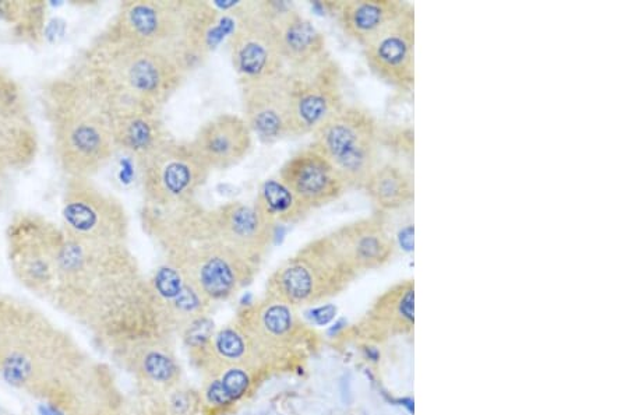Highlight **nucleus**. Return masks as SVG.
Here are the masks:
<instances>
[{"instance_id": "obj_17", "label": "nucleus", "mask_w": 628, "mask_h": 415, "mask_svg": "<svg viewBox=\"0 0 628 415\" xmlns=\"http://www.w3.org/2000/svg\"><path fill=\"white\" fill-rule=\"evenodd\" d=\"M261 5L288 70L308 68L330 55L326 37L308 17L284 3L261 2Z\"/></svg>"}, {"instance_id": "obj_21", "label": "nucleus", "mask_w": 628, "mask_h": 415, "mask_svg": "<svg viewBox=\"0 0 628 415\" xmlns=\"http://www.w3.org/2000/svg\"><path fill=\"white\" fill-rule=\"evenodd\" d=\"M112 132L116 150L140 160L169 139L161 112L147 109H121L112 112Z\"/></svg>"}, {"instance_id": "obj_26", "label": "nucleus", "mask_w": 628, "mask_h": 415, "mask_svg": "<svg viewBox=\"0 0 628 415\" xmlns=\"http://www.w3.org/2000/svg\"><path fill=\"white\" fill-rule=\"evenodd\" d=\"M211 347L218 358L229 367L241 365L250 351L248 334L241 326L227 327L215 336L214 341H211Z\"/></svg>"}, {"instance_id": "obj_15", "label": "nucleus", "mask_w": 628, "mask_h": 415, "mask_svg": "<svg viewBox=\"0 0 628 415\" xmlns=\"http://www.w3.org/2000/svg\"><path fill=\"white\" fill-rule=\"evenodd\" d=\"M278 178L310 211L330 205L348 191L334 165L313 143L289 157Z\"/></svg>"}, {"instance_id": "obj_2", "label": "nucleus", "mask_w": 628, "mask_h": 415, "mask_svg": "<svg viewBox=\"0 0 628 415\" xmlns=\"http://www.w3.org/2000/svg\"><path fill=\"white\" fill-rule=\"evenodd\" d=\"M56 164L66 178H94L116 153L107 101L72 65L40 87Z\"/></svg>"}, {"instance_id": "obj_3", "label": "nucleus", "mask_w": 628, "mask_h": 415, "mask_svg": "<svg viewBox=\"0 0 628 415\" xmlns=\"http://www.w3.org/2000/svg\"><path fill=\"white\" fill-rule=\"evenodd\" d=\"M234 19L207 2L134 0L119 5L107 33L160 52L189 75L208 59L224 35L232 33Z\"/></svg>"}, {"instance_id": "obj_23", "label": "nucleus", "mask_w": 628, "mask_h": 415, "mask_svg": "<svg viewBox=\"0 0 628 415\" xmlns=\"http://www.w3.org/2000/svg\"><path fill=\"white\" fill-rule=\"evenodd\" d=\"M47 17L44 2H0V27L5 28L13 44L41 45Z\"/></svg>"}, {"instance_id": "obj_8", "label": "nucleus", "mask_w": 628, "mask_h": 415, "mask_svg": "<svg viewBox=\"0 0 628 415\" xmlns=\"http://www.w3.org/2000/svg\"><path fill=\"white\" fill-rule=\"evenodd\" d=\"M59 225L67 238L84 244L125 245L130 237V216L122 200L94 178H66Z\"/></svg>"}, {"instance_id": "obj_24", "label": "nucleus", "mask_w": 628, "mask_h": 415, "mask_svg": "<svg viewBox=\"0 0 628 415\" xmlns=\"http://www.w3.org/2000/svg\"><path fill=\"white\" fill-rule=\"evenodd\" d=\"M253 205L275 227L299 223L312 213L278 177L266 179L260 185Z\"/></svg>"}, {"instance_id": "obj_22", "label": "nucleus", "mask_w": 628, "mask_h": 415, "mask_svg": "<svg viewBox=\"0 0 628 415\" xmlns=\"http://www.w3.org/2000/svg\"><path fill=\"white\" fill-rule=\"evenodd\" d=\"M380 213L405 209L415 200V182L411 172L395 163H380L362 189Z\"/></svg>"}, {"instance_id": "obj_27", "label": "nucleus", "mask_w": 628, "mask_h": 415, "mask_svg": "<svg viewBox=\"0 0 628 415\" xmlns=\"http://www.w3.org/2000/svg\"><path fill=\"white\" fill-rule=\"evenodd\" d=\"M380 146L381 149L390 150L395 156L407 158L409 161L414 160V126L402 125V123H391V125L380 123Z\"/></svg>"}, {"instance_id": "obj_7", "label": "nucleus", "mask_w": 628, "mask_h": 415, "mask_svg": "<svg viewBox=\"0 0 628 415\" xmlns=\"http://www.w3.org/2000/svg\"><path fill=\"white\" fill-rule=\"evenodd\" d=\"M66 235L61 225L35 211H17L6 227L7 256L27 290L52 297Z\"/></svg>"}, {"instance_id": "obj_10", "label": "nucleus", "mask_w": 628, "mask_h": 415, "mask_svg": "<svg viewBox=\"0 0 628 415\" xmlns=\"http://www.w3.org/2000/svg\"><path fill=\"white\" fill-rule=\"evenodd\" d=\"M291 76L294 137L313 135L345 104L344 72L328 55L308 68L288 70Z\"/></svg>"}, {"instance_id": "obj_19", "label": "nucleus", "mask_w": 628, "mask_h": 415, "mask_svg": "<svg viewBox=\"0 0 628 415\" xmlns=\"http://www.w3.org/2000/svg\"><path fill=\"white\" fill-rule=\"evenodd\" d=\"M254 136L243 116L221 114L208 119L190 140L210 171H227L249 156Z\"/></svg>"}, {"instance_id": "obj_4", "label": "nucleus", "mask_w": 628, "mask_h": 415, "mask_svg": "<svg viewBox=\"0 0 628 415\" xmlns=\"http://www.w3.org/2000/svg\"><path fill=\"white\" fill-rule=\"evenodd\" d=\"M73 65L107 101L111 112H162L188 77L160 52L121 40L105 30L80 52Z\"/></svg>"}, {"instance_id": "obj_28", "label": "nucleus", "mask_w": 628, "mask_h": 415, "mask_svg": "<svg viewBox=\"0 0 628 415\" xmlns=\"http://www.w3.org/2000/svg\"><path fill=\"white\" fill-rule=\"evenodd\" d=\"M140 371L148 381L168 383L176 376L175 361L158 348H148L140 358Z\"/></svg>"}, {"instance_id": "obj_11", "label": "nucleus", "mask_w": 628, "mask_h": 415, "mask_svg": "<svg viewBox=\"0 0 628 415\" xmlns=\"http://www.w3.org/2000/svg\"><path fill=\"white\" fill-rule=\"evenodd\" d=\"M40 151V132L23 84L0 66V178L30 168Z\"/></svg>"}, {"instance_id": "obj_16", "label": "nucleus", "mask_w": 628, "mask_h": 415, "mask_svg": "<svg viewBox=\"0 0 628 415\" xmlns=\"http://www.w3.org/2000/svg\"><path fill=\"white\" fill-rule=\"evenodd\" d=\"M215 227L229 248L254 269L259 270L273 246L275 225L253 203L232 202L210 209Z\"/></svg>"}, {"instance_id": "obj_12", "label": "nucleus", "mask_w": 628, "mask_h": 415, "mask_svg": "<svg viewBox=\"0 0 628 415\" xmlns=\"http://www.w3.org/2000/svg\"><path fill=\"white\" fill-rule=\"evenodd\" d=\"M235 12V27L228 37V49L239 83L267 79L288 70L275 45L270 20L261 2L243 3Z\"/></svg>"}, {"instance_id": "obj_13", "label": "nucleus", "mask_w": 628, "mask_h": 415, "mask_svg": "<svg viewBox=\"0 0 628 415\" xmlns=\"http://www.w3.org/2000/svg\"><path fill=\"white\" fill-rule=\"evenodd\" d=\"M243 119L263 143L294 137L291 76L288 70L267 79L241 82Z\"/></svg>"}, {"instance_id": "obj_5", "label": "nucleus", "mask_w": 628, "mask_h": 415, "mask_svg": "<svg viewBox=\"0 0 628 415\" xmlns=\"http://www.w3.org/2000/svg\"><path fill=\"white\" fill-rule=\"evenodd\" d=\"M358 274L327 234L285 260L268 279L266 293L289 307L314 304L341 293Z\"/></svg>"}, {"instance_id": "obj_25", "label": "nucleus", "mask_w": 628, "mask_h": 415, "mask_svg": "<svg viewBox=\"0 0 628 415\" xmlns=\"http://www.w3.org/2000/svg\"><path fill=\"white\" fill-rule=\"evenodd\" d=\"M250 386V375L245 368L234 365L222 372L220 378L208 386L207 402L214 407H225L241 399Z\"/></svg>"}, {"instance_id": "obj_14", "label": "nucleus", "mask_w": 628, "mask_h": 415, "mask_svg": "<svg viewBox=\"0 0 628 415\" xmlns=\"http://www.w3.org/2000/svg\"><path fill=\"white\" fill-rule=\"evenodd\" d=\"M415 6L409 3L404 13L363 48L370 72L400 93L415 89Z\"/></svg>"}, {"instance_id": "obj_6", "label": "nucleus", "mask_w": 628, "mask_h": 415, "mask_svg": "<svg viewBox=\"0 0 628 415\" xmlns=\"http://www.w3.org/2000/svg\"><path fill=\"white\" fill-rule=\"evenodd\" d=\"M313 144L348 189L362 191L380 164V122L368 108L345 104L313 133Z\"/></svg>"}, {"instance_id": "obj_1", "label": "nucleus", "mask_w": 628, "mask_h": 415, "mask_svg": "<svg viewBox=\"0 0 628 415\" xmlns=\"http://www.w3.org/2000/svg\"><path fill=\"white\" fill-rule=\"evenodd\" d=\"M141 225L165 263L182 273L210 302L225 301L254 279V269L221 237L208 207L144 205Z\"/></svg>"}, {"instance_id": "obj_20", "label": "nucleus", "mask_w": 628, "mask_h": 415, "mask_svg": "<svg viewBox=\"0 0 628 415\" xmlns=\"http://www.w3.org/2000/svg\"><path fill=\"white\" fill-rule=\"evenodd\" d=\"M409 5L400 0H349L327 2L338 26L349 40L365 48L387 30Z\"/></svg>"}, {"instance_id": "obj_9", "label": "nucleus", "mask_w": 628, "mask_h": 415, "mask_svg": "<svg viewBox=\"0 0 628 415\" xmlns=\"http://www.w3.org/2000/svg\"><path fill=\"white\" fill-rule=\"evenodd\" d=\"M144 205L175 207L196 200L211 171L190 142L169 139L137 160Z\"/></svg>"}, {"instance_id": "obj_18", "label": "nucleus", "mask_w": 628, "mask_h": 415, "mask_svg": "<svg viewBox=\"0 0 628 415\" xmlns=\"http://www.w3.org/2000/svg\"><path fill=\"white\" fill-rule=\"evenodd\" d=\"M328 235L358 273L379 269L394 255L395 244L388 228L387 214L380 211L342 224Z\"/></svg>"}]
</instances>
